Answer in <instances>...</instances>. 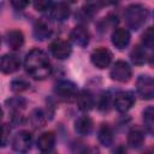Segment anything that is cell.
I'll return each mask as SVG.
<instances>
[{
  "label": "cell",
  "instance_id": "8fae6325",
  "mask_svg": "<svg viewBox=\"0 0 154 154\" xmlns=\"http://www.w3.org/2000/svg\"><path fill=\"white\" fill-rule=\"evenodd\" d=\"M89 38H90L89 32L83 25H77L70 32V40L72 41V43H75L78 47H82V48L88 46Z\"/></svg>",
  "mask_w": 154,
  "mask_h": 154
},
{
  "label": "cell",
  "instance_id": "f1b7e54d",
  "mask_svg": "<svg viewBox=\"0 0 154 154\" xmlns=\"http://www.w3.org/2000/svg\"><path fill=\"white\" fill-rule=\"evenodd\" d=\"M109 106H111V95L108 93H103L101 96H100V100H99V109L102 111V112H107L109 109Z\"/></svg>",
  "mask_w": 154,
  "mask_h": 154
},
{
  "label": "cell",
  "instance_id": "7c38bea8",
  "mask_svg": "<svg viewBox=\"0 0 154 154\" xmlns=\"http://www.w3.org/2000/svg\"><path fill=\"white\" fill-rule=\"evenodd\" d=\"M130 32L124 28H117L111 35L112 45L118 49H124L130 43Z\"/></svg>",
  "mask_w": 154,
  "mask_h": 154
},
{
  "label": "cell",
  "instance_id": "1f68e13d",
  "mask_svg": "<svg viewBox=\"0 0 154 154\" xmlns=\"http://www.w3.org/2000/svg\"><path fill=\"white\" fill-rule=\"evenodd\" d=\"M2 116H4V112H2V108H1V106H0V119L2 118Z\"/></svg>",
  "mask_w": 154,
  "mask_h": 154
},
{
  "label": "cell",
  "instance_id": "52a82bcc",
  "mask_svg": "<svg viewBox=\"0 0 154 154\" xmlns=\"http://www.w3.org/2000/svg\"><path fill=\"white\" fill-rule=\"evenodd\" d=\"M49 52L54 58H57L59 60H64L71 55L72 48H71V45L69 41L63 40V38H57L51 42Z\"/></svg>",
  "mask_w": 154,
  "mask_h": 154
},
{
  "label": "cell",
  "instance_id": "ffe728a7",
  "mask_svg": "<svg viewBox=\"0 0 154 154\" xmlns=\"http://www.w3.org/2000/svg\"><path fill=\"white\" fill-rule=\"evenodd\" d=\"M144 142V134L141 129L134 128L128 134V146L132 149L140 148Z\"/></svg>",
  "mask_w": 154,
  "mask_h": 154
},
{
  "label": "cell",
  "instance_id": "d6a6232c",
  "mask_svg": "<svg viewBox=\"0 0 154 154\" xmlns=\"http://www.w3.org/2000/svg\"><path fill=\"white\" fill-rule=\"evenodd\" d=\"M70 1H72V2H75V1H76V0H70Z\"/></svg>",
  "mask_w": 154,
  "mask_h": 154
},
{
  "label": "cell",
  "instance_id": "5bb4252c",
  "mask_svg": "<svg viewBox=\"0 0 154 154\" xmlns=\"http://www.w3.org/2000/svg\"><path fill=\"white\" fill-rule=\"evenodd\" d=\"M49 16L53 20H57V22H64L66 20L70 14H71V10H70V6L66 4V2H58L55 4L54 6L51 7L49 10Z\"/></svg>",
  "mask_w": 154,
  "mask_h": 154
},
{
  "label": "cell",
  "instance_id": "d4e9b609",
  "mask_svg": "<svg viewBox=\"0 0 154 154\" xmlns=\"http://www.w3.org/2000/svg\"><path fill=\"white\" fill-rule=\"evenodd\" d=\"M30 88V83L24 78H16L10 83V89L13 93H22Z\"/></svg>",
  "mask_w": 154,
  "mask_h": 154
},
{
  "label": "cell",
  "instance_id": "836d02e7",
  "mask_svg": "<svg viewBox=\"0 0 154 154\" xmlns=\"http://www.w3.org/2000/svg\"><path fill=\"white\" fill-rule=\"evenodd\" d=\"M0 45H1V36H0Z\"/></svg>",
  "mask_w": 154,
  "mask_h": 154
},
{
  "label": "cell",
  "instance_id": "30bf717a",
  "mask_svg": "<svg viewBox=\"0 0 154 154\" xmlns=\"http://www.w3.org/2000/svg\"><path fill=\"white\" fill-rule=\"evenodd\" d=\"M20 67V60L13 54H4L0 57V72L11 75L18 71Z\"/></svg>",
  "mask_w": 154,
  "mask_h": 154
},
{
  "label": "cell",
  "instance_id": "484cf974",
  "mask_svg": "<svg viewBox=\"0 0 154 154\" xmlns=\"http://www.w3.org/2000/svg\"><path fill=\"white\" fill-rule=\"evenodd\" d=\"M10 135H11V126L10 124H1L0 125V148L6 147V144L8 143L10 140Z\"/></svg>",
  "mask_w": 154,
  "mask_h": 154
},
{
  "label": "cell",
  "instance_id": "d6986e66",
  "mask_svg": "<svg viewBox=\"0 0 154 154\" xmlns=\"http://www.w3.org/2000/svg\"><path fill=\"white\" fill-rule=\"evenodd\" d=\"M93 130V120L88 116H82L75 122V131L81 136H88Z\"/></svg>",
  "mask_w": 154,
  "mask_h": 154
},
{
  "label": "cell",
  "instance_id": "44dd1931",
  "mask_svg": "<svg viewBox=\"0 0 154 154\" xmlns=\"http://www.w3.org/2000/svg\"><path fill=\"white\" fill-rule=\"evenodd\" d=\"M47 118H48V116L43 112V109H41V108H35V109H32V112L30 113L29 122H30V124H31L35 129H40V128H43V126L46 125Z\"/></svg>",
  "mask_w": 154,
  "mask_h": 154
},
{
  "label": "cell",
  "instance_id": "3957f363",
  "mask_svg": "<svg viewBox=\"0 0 154 154\" xmlns=\"http://www.w3.org/2000/svg\"><path fill=\"white\" fill-rule=\"evenodd\" d=\"M78 93L77 85L73 82L70 81H59L54 87V94L55 96L64 102H71L76 99Z\"/></svg>",
  "mask_w": 154,
  "mask_h": 154
},
{
  "label": "cell",
  "instance_id": "83f0119b",
  "mask_svg": "<svg viewBox=\"0 0 154 154\" xmlns=\"http://www.w3.org/2000/svg\"><path fill=\"white\" fill-rule=\"evenodd\" d=\"M52 2H53V0H32L34 8L38 12H45V11L51 10Z\"/></svg>",
  "mask_w": 154,
  "mask_h": 154
},
{
  "label": "cell",
  "instance_id": "ba28073f",
  "mask_svg": "<svg viewBox=\"0 0 154 154\" xmlns=\"http://www.w3.org/2000/svg\"><path fill=\"white\" fill-rule=\"evenodd\" d=\"M135 95L132 91H120L116 95L113 106L119 113H126L135 105Z\"/></svg>",
  "mask_w": 154,
  "mask_h": 154
},
{
  "label": "cell",
  "instance_id": "277c9868",
  "mask_svg": "<svg viewBox=\"0 0 154 154\" xmlns=\"http://www.w3.org/2000/svg\"><path fill=\"white\" fill-rule=\"evenodd\" d=\"M109 76L116 82L125 83V82L130 81V78L132 76V70L125 60H118L113 64V66L109 71Z\"/></svg>",
  "mask_w": 154,
  "mask_h": 154
},
{
  "label": "cell",
  "instance_id": "603a6c76",
  "mask_svg": "<svg viewBox=\"0 0 154 154\" xmlns=\"http://www.w3.org/2000/svg\"><path fill=\"white\" fill-rule=\"evenodd\" d=\"M143 124H144V129L147 130L148 134H153L154 132V109L152 106H148L147 108H144L143 111Z\"/></svg>",
  "mask_w": 154,
  "mask_h": 154
},
{
  "label": "cell",
  "instance_id": "7402d4cb",
  "mask_svg": "<svg viewBox=\"0 0 154 154\" xmlns=\"http://www.w3.org/2000/svg\"><path fill=\"white\" fill-rule=\"evenodd\" d=\"M130 59L135 65H143L147 61V53L143 46H136L130 53Z\"/></svg>",
  "mask_w": 154,
  "mask_h": 154
},
{
  "label": "cell",
  "instance_id": "e0dca14e",
  "mask_svg": "<svg viewBox=\"0 0 154 154\" xmlns=\"http://www.w3.org/2000/svg\"><path fill=\"white\" fill-rule=\"evenodd\" d=\"M36 144H37L38 150H41L43 153L53 150V148L55 146V135H54V132L46 131V132L41 134L38 136V138H37Z\"/></svg>",
  "mask_w": 154,
  "mask_h": 154
},
{
  "label": "cell",
  "instance_id": "cb8c5ba5",
  "mask_svg": "<svg viewBox=\"0 0 154 154\" xmlns=\"http://www.w3.org/2000/svg\"><path fill=\"white\" fill-rule=\"evenodd\" d=\"M6 106L8 109H11L13 113L14 112H20L22 109L25 108L26 106V100L20 97V96H14V97H11V99H7L6 100Z\"/></svg>",
  "mask_w": 154,
  "mask_h": 154
},
{
  "label": "cell",
  "instance_id": "9c48e42d",
  "mask_svg": "<svg viewBox=\"0 0 154 154\" xmlns=\"http://www.w3.org/2000/svg\"><path fill=\"white\" fill-rule=\"evenodd\" d=\"M32 144V136L29 131H19L12 140V149L18 153H26Z\"/></svg>",
  "mask_w": 154,
  "mask_h": 154
},
{
  "label": "cell",
  "instance_id": "9a60e30c",
  "mask_svg": "<svg viewBox=\"0 0 154 154\" xmlns=\"http://www.w3.org/2000/svg\"><path fill=\"white\" fill-rule=\"evenodd\" d=\"M5 38H6V45L12 51H19L24 45V35L20 30L17 29L7 31Z\"/></svg>",
  "mask_w": 154,
  "mask_h": 154
},
{
  "label": "cell",
  "instance_id": "8992f818",
  "mask_svg": "<svg viewBox=\"0 0 154 154\" xmlns=\"http://www.w3.org/2000/svg\"><path fill=\"white\" fill-rule=\"evenodd\" d=\"M112 58H113L112 52L106 47H99L94 49L90 54V60L93 65L100 70L108 67L109 64L112 63Z\"/></svg>",
  "mask_w": 154,
  "mask_h": 154
},
{
  "label": "cell",
  "instance_id": "4fadbf2b",
  "mask_svg": "<svg viewBox=\"0 0 154 154\" xmlns=\"http://www.w3.org/2000/svg\"><path fill=\"white\" fill-rule=\"evenodd\" d=\"M32 34L37 41H43V40H47L52 35V28L47 20H45L43 18H40L34 24Z\"/></svg>",
  "mask_w": 154,
  "mask_h": 154
},
{
  "label": "cell",
  "instance_id": "ac0fdd59",
  "mask_svg": "<svg viewBox=\"0 0 154 154\" xmlns=\"http://www.w3.org/2000/svg\"><path fill=\"white\" fill-rule=\"evenodd\" d=\"M97 138H99V142L103 147H111L114 140L112 128L108 124H101L97 131Z\"/></svg>",
  "mask_w": 154,
  "mask_h": 154
},
{
  "label": "cell",
  "instance_id": "f546056e",
  "mask_svg": "<svg viewBox=\"0 0 154 154\" xmlns=\"http://www.w3.org/2000/svg\"><path fill=\"white\" fill-rule=\"evenodd\" d=\"M10 1H11V5L13 6V8H16V10H24L29 5L30 0H10Z\"/></svg>",
  "mask_w": 154,
  "mask_h": 154
},
{
  "label": "cell",
  "instance_id": "5b68a950",
  "mask_svg": "<svg viewBox=\"0 0 154 154\" xmlns=\"http://www.w3.org/2000/svg\"><path fill=\"white\" fill-rule=\"evenodd\" d=\"M136 90L143 100H152L154 96V81L148 75L138 76L136 81Z\"/></svg>",
  "mask_w": 154,
  "mask_h": 154
},
{
  "label": "cell",
  "instance_id": "2e32d148",
  "mask_svg": "<svg viewBox=\"0 0 154 154\" xmlns=\"http://www.w3.org/2000/svg\"><path fill=\"white\" fill-rule=\"evenodd\" d=\"M76 103H77V107L82 111V112H88L90 111L93 107H94V97H93V94L89 91V90H81L79 93H77V96H76Z\"/></svg>",
  "mask_w": 154,
  "mask_h": 154
},
{
  "label": "cell",
  "instance_id": "7a4b0ae2",
  "mask_svg": "<svg viewBox=\"0 0 154 154\" xmlns=\"http://www.w3.org/2000/svg\"><path fill=\"white\" fill-rule=\"evenodd\" d=\"M125 22L131 30H140L149 18V11L141 4H131L125 8L124 12Z\"/></svg>",
  "mask_w": 154,
  "mask_h": 154
},
{
  "label": "cell",
  "instance_id": "6da1fadb",
  "mask_svg": "<svg viewBox=\"0 0 154 154\" xmlns=\"http://www.w3.org/2000/svg\"><path fill=\"white\" fill-rule=\"evenodd\" d=\"M24 69L30 77L38 81H42L49 77L53 70L52 64L48 59V55L38 48H34L29 51V53L25 55Z\"/></svg>",
  "mask_w": 154,
  "mask_h": 154
},
{
  "label": "cell",
  "instance_id": "4dcf8cb0",
  "mask_svg": "<svg viewBox=\"0 0 154 154\" xmlns=\"http://www.w3.org/2000/svg\"><path fill=\"white\" fill-rule=\"evenodd\" d=\"M119 0H99V2L102 6H111V5H116Z\"/></svg>",
  "mask_w": 154,
  "mask_h": 154
},
{
  "label": "cell",
  "instance_id": "4316f807",
  "mask_svg": "<svg viewBox=\"0 0 154 154\" xmlns=\"http://www.w3.org/2000/svg\"><path fill=\"white\" fill-rule=\"evenodd\" d=\"M142 45L146 48L152 49L154 47V30L152 26H149L142 35Z\"/></svg>",
  "mask_w": 154,
  "mask_h": 154
}]
</instances>
